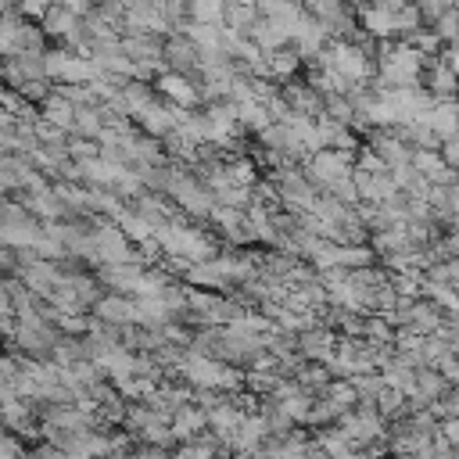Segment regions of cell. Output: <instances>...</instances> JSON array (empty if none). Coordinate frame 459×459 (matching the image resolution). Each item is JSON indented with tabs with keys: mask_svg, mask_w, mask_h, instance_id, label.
<instances>
[{
	"mask_svg": "<svg viewBox=\"0 0 459 459\" xmlns=\"http://www.w3.org/2000/svg\"><path fill=\"white\" fill-rule=\"evenodd\" d=\"M312 176L316 179H323L326 186H333V183H341V179H351V158H348V151H316V158H312Z\"/></svg>",
	"mask_w": 459,
	"mask_h": 459,
	"instance_id": "1",
	"label": "cell"
},
{
	"mask_svg": "<svg viewBox=\"0 0 459 459\" xmlns=\"http://www.w3.org/2000/svg\"><path fill=\"white\" fill-rule=\"evenodd\" d=\"M165 61L172 65V72H190V68H201V50L183 36V32H172L165 39Z\"/></svg>",
	"mask_w": 459,
	"mask_h": 459,
	"instance_id": "2",
	"label": "cell"
},
{
	"mask_svg": "<svg viewBox=\"0 0 459 459\" xmlns=\"http://www.w3.org/2000/svg\"><path fill=\"white\" fill-rule=\"evenodd\" d=\"M423 122L434 129V136H437V140H445V136L459 133V100H455V97H452V100H434V104H430V111L423 115Z\"/></svg>",
	"mask_w": 459,
	"mask_h": 459,
	"instance_id": "3",
	"label": "cell"
},
{
	"mask_svg": "<svg viewBox=\"0 0 459 459\" xmlns=\"http://www.w3.org/2000/svg\"><path fill=\"white\" fill-rule=\"evenodd\" d=\"M420 86H423L434 100H452V97L459 93V79H455L445 65H437V61L423 68V82H420Z\"/></svg>",
	"mask_w": 459,
	"mask_h": 459,
	"instance_id": "4",
	"label": "cell"
},
{
	"mask_svg": "<svg viewBox=\"0 0 459 459\" xmlns=\"http://www.w3.org/2000/svg\"><path fill=\"white\" fill-rule=\"evenodd\" d=\"M158 90L172 100V104H179V108H190V104H197V86L183 75V72H165L161 79H158Z\"/></svg>",
	"mask_w": 459,
	"mask_h": 459,
	"instance_id": "5",
	"label": "cell"
},
{
	"mask_svg": "<svg viewBox=\"0 0 459 459\" xmlns=\"http://www.w3.org/2000/svg\"><path fill=\"white\" fill-rule=\"evenodd\" d=\"M423 294H427V301H434L445 316H459V287H452V283H437V280H427V283H423Z\"/></svg>",
	"mask_w": 459,
	"mask_h": 459,
	"instance_id": "6",
	"label": "cell"
},
{
	"mask_svg": "<svg viewBox=\"0 0 459 459\" xmlns=\"http://www.w3.org/2000/svg\"><path fill=\"white\" fill-rule=\"evenodd\" d=\"M186 18L201 22V25H222L226 0H186Z\"/></svg>",
	"mask_w": 459,
	"mask_h": 459,
	"instance_id": "7",
	"label": "cell"
},
{
	"mask_svg": "<svg viewBox=\"0 0 459 459\" xmlns=\"http://www.w3.org/2000/svg\"><path fill=\"white\" fill-rule=\"evenodd\" d=\"M298 65H301V57H298V50H294V47H290V50L283 47V50L265 54V72H269V75H280V79H283V75H294V72H298Z\"/></svg>",
	"mask_w": 459,
	"mask_h": 459,
	"instance_id": "8",
	"label": "cell"
},
{
	"mask_svg": "<svg viewBox=\"0 0 459 459\" xmlns=\"http://www.w3.org/2000/svg\"><path fill=\"white\" fill-rule=\"evenodd\" d=\"M430 29H434V36H437L441 43H459V11L448 7L441 18L430 22Z\"/></svg>",
	"mask_w": 459,
	"mask_h": 459,
	"instance_id": "9",
	"label": "cell"
},
{
	"mask_svg": "<svg viewBox=\"0 0 459 459\" xmlns=\"http://www.w3.org/2000/svg\"><path fill=\"white\" fill-rule=\"evenodd\" d=\"M437 151H441V158H445V165L459 172V133H452V136H445Z\"/></svg>",
	"mask_w": 459,
	"mask_h": 459,
	"instance_id": "10",
	"label": "cell"
},
{
	"mask_svg": "<svg viewBox=\"0 0 459 459\" xmlns=\"http://www.w3.org/2000/svg\"><path fill=\"white\" fill-rule=\"evenodd\" d=\"M437 65H445V68L459 79V43H445L441 54H437Z\"/></svg>",
	"mask_w": 459,
	"mask_h": 459,
	"instance_id": "11",
	"label": "cell"
},
{
	"mask_svg": "<svg viewBox=\"0 0 459 459\" xmlns=\"http://www.w3.org/2000/svg\"><path fill=\"white\" fill-rule=\"evenodd\" d=\"M100 312H104V319H129L133 316V308L126 301H104Z\"/></svg>",
	"mask_w": 459,
	"mask_h": 459,
	"instance_id": "12",
	"label": "cell"
},
{
	"mask_svg": "<svg viewBox=\"0 0 459 459\" xmlns=\"http://www.w3.org/2000/svg\"><path fill=\"white\" fill-rule=\"evenodd\" d=\"M362 4H369V7H384V11H402L409 0H362Z\"/></svg>",
	"mask_w": 459,
	"mask_h": 459,
	"instance_id": "13",
	"label": "cell"
},
{
	"mask_svg": "<svg viewBox=\"0 0 459 459\" xmlns=\"http://www.w3.org/2000/svg\"><path fill=\"white\" fill-rule=\"evenodd\" d=\"M452 7H455V11H459V0H452Z\"/></svg>",
	"mask_w": 459,
	"mask_h": 459,
	"instance_id": "14",
	"label": "cell"
},
{
	"mask_svg": "<svg viewBox=\"0 0 459 459\" xmlns=\"http://www.w3.org/2000/svg\"><path fill=\"white\" fill-rule=\"evenodd\" d=\"M344 4H348V0H344Z\"/></svg>",
	"mask_w": 459,
	"mask_h": 459,
	"instance_id": "15",
	"label": "cell"
}]
</instances>
